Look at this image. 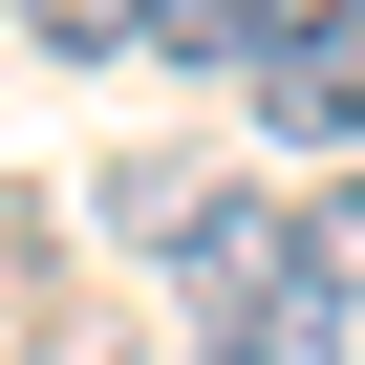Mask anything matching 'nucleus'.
Returning <instances> with one entry per match:
<instances>
[{"label": "nucleus", "mask_w": 365, "mask_h": 365, "mask_svg": "<svg viewBox=\"0 0 365 365\" xmlns=\"http://www.w3.org/2000/svg\"><path fill=\"white\" fill-rule=\"evenodd\" d=\"M194 215H215L194 150H108V237H194Z\"/></svg>", "instance_id": "obj_4"}, {"label": "nucleus", "mask_w": 365, "mask_h": 365, "mask_svg": "<svg viewBox=\"0 0 365 365\" xmlns=\"http://www.w3.org/2000/svg\"><path fill=\"white\" fill-rule=\"evenodd\" d=\"M279 150H365V0H301V22H279V65L237 86Z\"/></svg>", "instance_id": "obj_1"}, {"label": "nucleus", "mask_w": 365, "mask_h": 365, "mask_svg": "<svg viewBox=\"0 0 365 365\" xmlns=\"http://www.w3.org/2000/svg\"><path fill=\"white\" fill-rule=\"evenodd\" d=\"M43 279H65V215H43V194H0V301H43Z\"/></svg>", "instance_id": "obj_7"}, {"label": "nucleus", "mask_w": 365, "mask_h": 365, "mask_svg": "<svg viewBox=\"0 0 365 365\" xmlns=\"http://www.w3.org/2000/svg\"><path fill=\"white\" fill-rule=\"evenodd\" d=\"M150 22H172V0H22L43 65H150Z\"/></svg>", "instance_id": "obj_5"}, {"label": "nucleus", "mask_w": 365, "mask_h": 365, "mask_svg": "<svg viewBox=\"0 0 365 365\" xmlns=\"http://www.w3.org/2000/svg\"><path fill=\"white\" fill-rule=\"evenodd\" d=\"M279 22H301V0H172V22H150V65H194V86H258V65H279Z\"/></svg>", "instance_id": "obj_3"}, {"label": "nucleus", "mask_w": 365, "mask_h": 365, "mask_svg": "<svg viewBox=\"0 0 365 365\" xmlns=\"http://www.w3.org/2000/svg\"><path fill=\"white\" fill-rule=\"evenodd\" d=\"M22 365H129V322H108V301H65V322L22 344Z\"/></svg>", "instance_id": "obj_8"}, {"label": "nucleus", "mask_w": 365, "mask_h": 365, "mask_svg": "<svg viewBox=\"0 0 365 365\" xmlns=\"http://www.w3.org/2000/svg\"><path fill=\"white\" fill-rule=\"evenodd\" d=\"M194 365H344V301H322V258L279 237L258 279H194Z\"/></svg>", "instance_id": "obj_2"}, {"label": "nucleus", "mask_w": 365, "mask_h": 365, "mask_svg": "<svg viewBox=\"0 0 365 365\" xmlns=\"http://www.w3.org/2000/svg\"><path fill=\"white\" fill-rule=\"evenodd\" d=\"M301 258H322V301H344V322H365V172H344V194H322V215H301Z\"/></svg>", "instance_id": "obj_6"}]
</instances>
